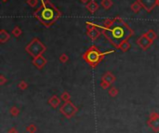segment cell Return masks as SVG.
I'll return each mask as SVG.
<instances>
[{"label": "cell", "instance_id": "cell-1", "mask_svg": "<svg viewBox=\"0 0 159 133\" xmlns=\"http://www.w3.org/2000/svg\"><path fill=\"white\" fill-rule=\"evenodd\" d=\"M102 33L104 37L116 48L121 43L128 40L134 35V31L128 24L119 17L114 18L113 23L109 27H102Z\"/></svg>", "mask_w": 159, "mask_h": 133}, {"label": "cell", "instance_id": "cell-2", "mask_svg": "<svg viewBox=\"0 0 159 133\" xmlns=\"http://www.w3.org/2000/svg\"><path fill=\"white\" fill-rule=\"evenodd\" d=\"M61 12L48 0H41V6L33 12V17L45 27H50L61 18Z\"/></svg>", "mask_w": 159, "mask_h": 133}, {"label": "cell", "instance_id": "cell-3", "mask_svg": "<svg viewBox=\"0 0 159 133\" xmlns=\"http://www.w3.org/2000/svg\"><path fill=\"white\" fill-rule=\"evenodd\" d=\"M113 51H107V52H100L98 48L96 47L95 45H92L91 47L87 49V50L83 54V58L85 59V61L89 63L92 67H95L99 62L102 60V58L107 55V54H110Z\"/></svg>", "mask_w": 159, "mask_h": 133}, {"label": "cell", "instance_id": "cell-4", "mask_svg": "<svg viewBox=\"0 0 159 133\" xmlns=\"http://www.w3.org/2000/svg\"><path fill=\"white\" fill-rule=\"evenodd\" d=\"M25 49H26V51L30 54L31 56L35 58L37 56L42 55V54L46 51L47 48H46V46L42 43L37 37H35V38H33L31 42L26 46Z\"/></svg>", "mask_w": 159, "mask_h": 133}, {"label": "cell", "instance_id": "cell-5", "mask_svg": "<svg viewBox=\"0 0 159 133\" xmlns=\"http://www.w3.org/2000/svg\"><path fill=\"white\" fill-rule=\"evenodd\" d=\"M87 35L89 37L90 40L95 41L97 40L100 35H102V27L98 24H96L92 22H87Z\"/></svg>", "mask_w": 159, "mask_h": 133}, {"label": "cell", "instance_id": "cell-6", "mask_svg": "<svg viewBox=\"0 0 159 133\" xmlns=\"http://www.w3.org/2000/svg\"><path fill=\"white\" fill-rule=\"evenodd\" d=\"M138 1L147 12L152 11L158 4V0H138Z\"/></svg>", "mask_w": 159, "mask_h": 133}, {"label": "cell", "instance_id": "cell-7", "mask_svg": "<svg viewBox=\"0 0 159 133\" xmlns=\"http://www.w3.org/2000/svg\"><path fill=\"white\" fill-rule=\"evenodd\" d=\"M154 42H152L147 36H146L145 34H142L139 38L137 39V44L139 45V47L143 49V50H146L151 45H152Z\"/></svg>", "mask_w": 159, "mask_h": 133}, {"label": "cell", "instance_id": "cell-8", "mask_svg": "<svg viewBox=\"0 0 159 133\" xmlns=\"http://www.w3.org/2000/svg\"><path fill=\"white\" fill-rule=\"evenodd\" d=\"M86 8L91 14H94L95 12L99 10V4L96 2L95 0H90V1L86 5Z\"/></svg>", "mask_w": 159, "mask_h": 133}, {"label": "cell", "instance_id": "cell-9", "mask_svg": "<svg viewBox=\"0 0 159 133\" xmlns=\"http://www.w3.org/2000/svg\"><path fill=\"white\" fill-rule=\"evenodd\" d=\"M46 62H47V61H46L45 58H43L41 55L35 57V60L33 61V63L35 64L37 68H39V69H41L42 67H43V66L46 64Z\"/></svg>", "mask_w": 159, "mask_h": 133}, {"label": "cell", "instance_id": "cell-10", "mask_svg": "<svg viewBox=\"0 0 159 133\" xmlns=\"http://www.w3.org/2000/svg\"><path fill=\"white\" fill-rule=\"evenodd\" d=\"M10 39V35L5 30V29H1L0 31V42L1 43H6L7 41Z\"/></svg>", "mask_w": 159, "mask_h": 133}, {"label": "cell", "instance_id": "cell-11", "mask_svg": "<svg viewBox=\"0 0 159 133\" xmlns=\"http://www.w3.org/2000/svg\"><path fill=\"white\" fill-rule=\"evenodd\" d=\"M144 34L151 41H152V42H154V41L157 38V34L153 30V29H150V30H148L147 32H145Z\"/></svg>", "mask_w": 159, "mask_h": 133}, {"label": "cell", "instance_id": "cell-12", "mask_svg": "<svg viewBox=\"0 0 159 133\" xmlns=\"http://www.w3.org/2000/svg\"><path fill=\"white\" fill-rule=\"evenodd\" d=\"M113 1L112 0H100V6H102L104 10H110L113 7Z\"/></svg>", "mask_w": 159, "mask_h": 133}, {"label": "cell", "instance_id": "cell-13", "mask_svg": "<svg viewBox=\"0 0 159 133\" xmlns=\"http://www.w3.org/2000/svg\"><path fill=\"white\" fill-rule=\"evenodd\" d=\"M141 8L142 7H141V5L140 4V2L138 1V0L134 2V3H132L131 6H130V9H131V10L134 12V13H139L140 10H141Z\"/></svg>", "mask_w": 159, "mask_h": 133}, {"label": "cell", "instance_id": "cell-14", "mask_svg": "<svg viewBox=\"0 0 159 133\" xmlns=\"http://www.w3.org/2000/svg\"><path fill=\"white\" fill-rule=\"evenodd\" d=\"M130 47H131V45H130V43L128 42V40H126V41H124V42L121 43L117 48H120L122 51L126 52L127 50H128L129 48H130Z\"/></svg>", "mask_w": 159, "mask_h": 133}, {"label": "cell", "instance_id": "cell-15", "mask_svg": "<svg viewBox=\"0 0 159 133\" xmlns=\"http://www.w3.org/2000/svg\"><path fill=\"white\" fill-rule=\"evenodd\" d=\"M11 34H12V35H14L15 37H19V36L22 35L23 31H22V29H20L19 26H15L13 29H12Z\"/></svg>", "mask_w": 159, "mask_h": 133}, {"label": "cell", "instance_id": "cell-16", "mask_svg": "<svg viewBox=\"0 0 159 133\" xmlns=\"http://www.w3.org/2000/svg\"><path fill=\"white\" fill-rule=\"evenodd\" d=\"M103 80L105 82H107V83H111L113 81H115V76H113L112 74L107 73V74H105V76H103Z\"/></svg>", "mask_w": 159, "mask_h": 133}, {"label": "cell", "instance_id": "cell-17", "mask_svg": "<svg viewBox=\"0 0 159 133\" xmlns=\"http://www.w3.org/2000/svg\"><path fill=\"white\" fill-rule=\"evenodd\" d=\"M38 1L39 0H26V3L28 6L32 8H36L37 5H38Z\"/></svg>", "mask_w": 159, "mask_h": 133}, {"label": "cell", "instance_id": "cell-18", "mask_svg": "<svg viewBox=\"0 0 159 133\" xmlns=\"http://www.w3.org/2000/svg\"><path fill=\"white\" fill-rule=\"evenodd\" d=\"M60 60H61L62 62H65L67 60H68V56H67L66 54H64V53H63V54H62V55L60 57Z\"/></svg>", "mask_w": 159, "mask_h": 133}, {"label": "cell", "instance_id": "cell-19", "mask_svg": "<svg viewBox=\"0 0 159 133\" xmlns=\"http://www.w3.org/2000/svg\"><path fill=\"white\" fill-rule=\"evenodd\" d=\"M89 1H90V0H80V2L83 3V4H87Z\"/></svg>", "mask_w": 159, "mask_h": 133}, {"label": "cell", "instance_id": "cell-20", "mask_svg": "<svg viewBox=\"0 0 159 133\" xmlns=\"http://www.w3.org/2000/svg\"><path fill=\"white\" fill-rule=\"evenodd\" d=\"M20 87H23V88H25V87H26V85H25L24 83H23V84H20Z\"/></svg>", "mask_w": 159, "mask_h": 133}, {"label": "cell", "instance_id": "cell-21", "mask_svg": "<svg viewBox=\"0 0 159 133\" xmlns=\"http://www.w3.org/2000/svg\"><path fill=\"white\" fill-rule=\"evenodd\" d=\"M1 1H2L3 3H5V2H7V1H8V0H1Z\"/></svg>", "mask_w": 159, "mask_h": 133}, {"label": "cell", "instance_id": "cell-22", "mask_svg": "<svg viewBox=\"0 0 159 133\" xmlns=\"http://www.w3.org/2000/svg\"><path fill=\"white\" fill-rule=\"evenodd\" d=\"M157 6L159 7V0H158V4H157Z\"/></svg>", "mask_w": 159, "mask_h": 133}]
</instances>
